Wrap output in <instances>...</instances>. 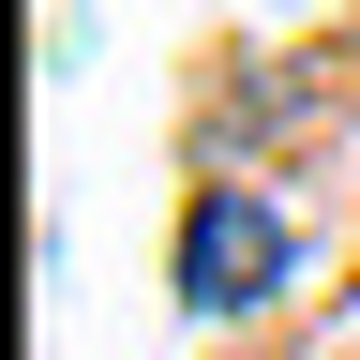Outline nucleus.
I'll use <instances>...</instances> for the list:
<instances>
[{
	"label": "nucleus",
	"mask_w": 360,
	"mask_h": 360,
	"mask_svg": "<svg viewBox=\"0 0 360 360\" xmlns=\"http://www.w3.org/2000/svg\"><path fill=\"white\" fill-rule=\"evenodd\" d=\"M285 285V210L255 195V180H210L195 210H180V300L195 315H255Z\"/></svg>",
	"instance_id": "f257e3e1"
}]
</instances>
